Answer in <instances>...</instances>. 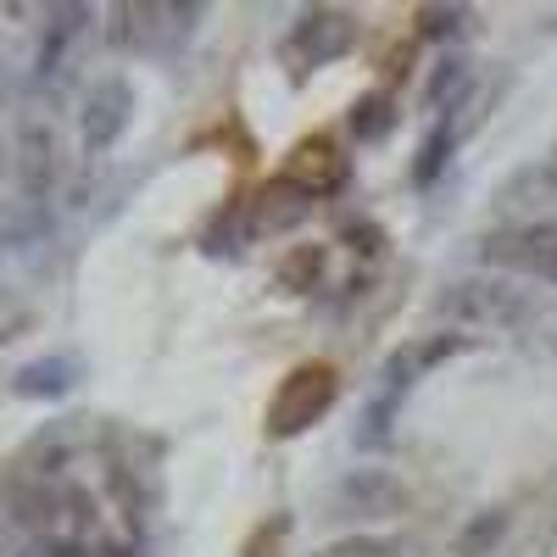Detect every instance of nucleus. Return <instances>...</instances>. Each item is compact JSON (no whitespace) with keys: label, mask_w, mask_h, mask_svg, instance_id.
Returning a JSON list of instances; mask_svg holds the SVG:
<instances>
[{"label":"nucleus","mask_w":557,"mask_h":557,"mask_svg":"<svg viewBox=\"0 0 557 557\" xmlns=\"http://www.w3.org/2000/svg\"><path fill=\"white\" fill-rule=\"evenodd\" d=\"M480 257L491 262V273L535 278V285H552L557 290V218L491 228V235H480Z\"/></svg>","instance_id":"2"},{"label":"nucleus","mask_w":557,"mask_h":557,"mask_svg":"<svg viewBox=\"0 0 557 557\" xmlns=\"http://www.w3.org/2000/svg\"><path fill=\"white\" fill-rule=\"evenodd\" d=\"M474 89V67L462 62V57H441L430 84H424V107L430 112H457V101Z\"/></svg>","instance_id":"16"},{"label":"nucleus","mask_w":557,"mask_h":557,"mask_svg":"<svg viewBox=\"0 0 557 557\" xmlns=\"http://www.w3.org/2000/svg\"><path fill=\"white\" fill-rule=\"evenodd\" d=\"M323 273H330V257H323V246H290L285 257H278V268H273L278 290H290V296L323 290Z\"/></svg>","instance_id":"15"},{"label":"nucleus","mask_w":557,"mask_h":557,"mask_svg":"<svg viewBox=\"0 0 557 557\" xmlns=\"http://www.w3.org/2000/svg\"><path fill=\"white\" fill-rule=\"evenodd\" d=\"M128 123H134V84H128V78H117V73H107V78H96V84H89L84 112H78L84 151H89V157L112 151L117 139L128 134Z\"/></svg>","instance_id":"6"},{"label":"nucleus","mask_w":557,"mask_h":557,"mask_svg":"<svg viewBox=\"0 0 557 557\" xmlns=\"http://www.w3.org/2000/svg\"><path fill=\"white\" fill-rule=\"evenodd\" d=\"M407 502H412V491L391 469H351L335 485V513L341 519H396V513H407Z\"/></svg>","instance_id":"7"},{"label":"nucleus","mask_w":557,"mask_h":557,"mask_svg":"<svg viewBox=\"0 0 557 557\" xmlns=\"http://www.w3.org/2000/svg\"><path fill=\"white\" fill-rule=\"evenodd\" d=\"M34 557H39V552H34Z\"/></svg>","instance_id":"22"},{"label":"nucleus","mask_w":557,"mask_h":557,"mask_svg":"<svg viewBox=\"0 0 557 557\" xmlns=\"http://www.w3.org/2000/svg\"><path fill=\"white\" fill-rule=\"evenodd\" d=\"M441 318H451L457 330H480V335H519L524 323L535 318V296L507 273H462L441 290Z\"/></svg>","instance_id":"1"},{"label":"nucleus","mask_w":557,"mask_h":557,"mask_svg":"<svg viewBox=\"0 0 557 557\" xmlns=\"http://www.w3.org/2000/svg\"><path fill=\"white\" fill-rule=\"evenodd\" d=\"M346 240L357 257H380L385 251V235H380V223H346Z\"/></svg>","instance_id":"21"},{"label":"nucleus","mask_w":557,"mask_h":557,"mask_svg":"<svg viewBox=\"0 0 557 557\" xmlns=\"http://www.w3.org/2000/svg\"><path fill=\"white\" fill-rule=\"evenodd\" d=\"M112 17H117V28H112L117 45H134V51L168 57V51H178V45L196 34L201 7H117Z\"/></svg>","instance_id":"5"},{"label":"nucleus","mask_w":557,"mask_h":557,"mask_svg":"<svg viewBox=\"0 0 557 557\" xmlns=\"http://www.w3.org/2000/svg\"><path fill=\"white\" fill-rule=\"evenodd\" d=\"M346 123H351L357 139H385V134L396 128V101H391V96H357Z\"/></svg>","instance_id":"17"},{"label":"nucleus","mask_w":557,"mask_h":557,"mask_svg":"<svg viewBox=\"0 0 557 557\" xmlns=\"http://www.w3.org/2000/svg\"><path fill=\"white\" fill-rule=\"evenodd\" d=\"M285 178L301 184L307 196H323V190H335V184L346 178V162H341V151L330 146V139L312 134V139H301V146L290 151V173Z\"/></svg>","instance_id":"11"},{"label":"nucleus","mask_w":557,"mask_h":557,"mask_svg":"<svg viewBox=\"0 0 557 557\" xmlns=\"http://www.w3.org/2000/svg\"><path fill=\"white\" fill-rule=\"evenodd\" d=\"M89 7H57L51 12V28H45V45H39V78H51V73H62V62H67V51H73V39L89 28Z\"/></svg>","instance_id":"13"},{"label":"nucleus","mask_w":557,"mask_h":557,"mask_svg":"<svg viewBox=\"0 0 557 557\" xmlns=\"http://www.w3.org/2000/svg\"><path fill=\"white\" fill-rule=\"evenodd\" d=\"M307 212H312V196L301 190V184L273 178V184H262L257 201H251V235H278V228H296Z\"/></svg>","instance_id":"10"},{"label":"nucleus","mask_w":557,"mask_h":557,"mask_svg":"<svg viewBox=\"0 0 557 557\" xmlns=\"http://www.w3.org/2000/svg\"><path fill=\"white\" fill-rule=\"evenodd\" d=\"M496 207L507 223H546L557 218V157L524 162L519 173H507L496 184Z\"/></svg>","instance_id":"8"},{"label":"nucleus","mask_w":557,"mask_h":557,"mask_svg":"<svg viewBox=\"0 0 557 557\" xmlns=\"http://www.w3.org/2000/svg\"><path fill=\"white\" fill-rule=\"evenodd\" d=\"M507 530H513V513H507V507H480V513L451 535V557H491L507 541Z\"/></svg>","instance_id":"14"},{"label":"nucleus","mask_w":557,"mask_h":557,"mask_svg":"<svg viewBox=\"0 0 557 557\" xmlns=\"http://www.w3.org/2000/svg\"><path fill=\"white\" fill-rule=\"evenodd\" d=\"M12 168H17V184H23L28 201H45V196H51L57 178H62V139H57V128L39 123V117H28V123L17 128Z\"/></svg>","instance_id":"9"},{"label":"nucleus","mask_w":557,"mask_h":557,"mask_svg":"<svg viewBox=\"0 0 557 557\" xmlns=\"http://www.w3.org/2000/svg\"><path fill=\"white\" fill-rule=\"evenodd\" d=\"M341 396V374L330 362H296L285 380H278L273 401H268V435L273 441H290L301 430H312L323 412L335 407Z\"/></svg>","instance_id":"3"},{"label":"nucleus","mask_w":557,"mask_h":557,"mask_svg":"<svg viewBox=\"0 0 557 557\" xmlns=\"http://www.w3.org/2000/svg\"><path fill=\"white\" fill-rule=\"evenodd\" d=\"M418 23H424V34H462V23H469V12H462V7H424V12H418Z\"/></svg>","instance_id":"20"},{"label":"nucleus","mask_w":557,"mask_h":557,"mask_svg":"<svg viewBox=\"0 0 557 557\" xmlns=\"http://www.w3.org/2000/svg\"><path fill=\"white\" fill-rule=\"evenodd\" d=\"M451 139H457L451 123H441V128L424 139V151H418V162H412V178H418V184H430V178L441 173V162H446V151H451Z\"/></svg>","instance_id":"19"},{"label":"nucleus","mask_w":557,"mask_h":557,"mask_svg":"<svg viewBox=\"0 0 557 557\" xmlns=\"http://www.w3.org/2000/svg\"><path fill=\"white\" fill-rule=\"evenodd\" d=\"M318 557H401V541H391V535H346L335 546H323Z\"/></svg>","instance_id":"18"},{"label":"nucleus","mask_w":557,"mask_h":557,"mask_svg":"<svg viewBox=\"0 0 557 557\" xmlns=\"http://www.w3.org/2000/svg\"><path fill=\"white\" fill-rule=\"evenodd\" d=\"M357 45V17L341 12V7H312L301 12V23L285 34V62L296 73H312L323 62H341L346 51Z\"/></svg>","instance_id":"4"},{"label":"nucleus","mask_w":557,"mask_h":557,"mask_svg":"<svg viewBox=\"0 0 557 557\" xmlns=\"http://www.w3.org/2000/svg\"><path fill=\"white\" fill-rule=\"evenodd\" d=\"M73 385H78V362L73 357H39V362L17 368V380H12V391L28 396V401H57Z\"/></svg>","instance_id":"12"}]
</instances>
